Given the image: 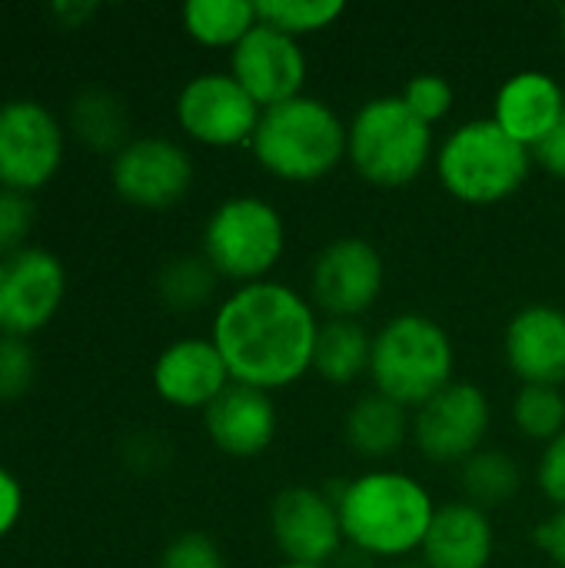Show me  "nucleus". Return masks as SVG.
<instances>
[{
    "mask_svg": "<svg viewBox=\"0 0 565 568\" xmlns=\"http://www.w3.org/2000/svg\"><path fill=\"white\" fill-rule=\"evenodd\" d=\"M33 226V203L23 193L0 186V260L13 256L27 246Z\"/></svg>",
    "mask_w": 565,
    "mask_h": 568,
    "instance_id": "nucleus-32",
    "label": "nucleus"
},
{
    "mask_svg": "<svg viewBox=\"0 0 565 568\" xmlns=\"http://www.w3.org/2000/svg\"><path fill=\"white\" fill-rule=\"evenodd\" d=\"M286 250V223L263 196H226L203 223V260L236 286L270 280Z\"/></svg>",
    "mask_w": 565,
    "mask_h": 568,
    "instance_id": "nucleus-7",
    "label": "nucleus"
},
{
    "mask_svg": "<svg viewBox=\"0 0 565 568\" xmlns=\"http://www.w3.org/2000/svg\"><path fill=\"white\" fill-rule=\"evenodd\" d=\"M400 97L430 126L446 120L453 103H456V90H453V83L443 73H416V77H410Z\"/></svg>",
    "mask_w": 565,
    "mask_h": 568,
    "instance_id": "nucleus-29",
    "label": "nucleus"
},
{
    "mask_svg": "<svg viewBox=\"0 0 565 568\" xmlns=\"http://www.w3.org/2000/svg\"><path fill=\"white\" fill-rule=\"evenodd\" d=\"M565 116V87L546 70L506 77L493 100V120L526 150H536Z\"/></svg>",
    "mask_w": 565,
    "mask_h": 568,
    "instance_id": "nucleus-19",
    "label": "nucleus"
},
{
    "mask_svg": "<svg viewBox=\"0 0 565 568\" xmlns=\"http://www.w3.org/2000/svg\"><path fill=\"white\" fill-rule=\"evenodd\" d=\"M343 439L360 459L386 463L413 439V413L376 389L363 393L343 416Z\"/></svg>",
    "mask_w": 565,
    "mask_h": 568,
    "instance_id": "nucleus-21",
    "label": "nucleus"
},
{
    "mask_svg": "<svg viewBox=\"0 0 565 568\" xmlns=\"http://www.w3.org/2000/svg\"><path fill=\"white\" fill-rule=\"evenodd\" d=\"M276 568H333V566H300V562H280Z\"/></svg>",
    "mask_w": 565,
    "mask_h": 568,
    "instance_id": "nucleus-37",
    "label": "nucleus"
},
{
    "mask_svg": "<svg viewBox=\"0 0 565 568\" xmlns=\"http://www.w3.org/2000/svg\"><path fill=\"white\" fill-rule=\"evenodd\" d=\"M433 170L453 200L493 206L523 190L533 170V150L516 143L493 116H480L453 126L443 136Z\"/></svg>",
    "mask_w": 565,
    "mask_h": 568,
    "instance_id": "nucleus-5",
    "label": "nucleus"
},
{
    "mask_svg": "<svg viewBox=\"0 0 565 568\" xmlns=\"http://www.w3.org/2000/svg\"><path fill=\"white\" fill-rule=\"evenodd\" d=\"M216 273L203 256H176L170 260L160 276H157V293L160 300L176 310V313H193L213 300L216 290Z\"/></svg>",
    "mask_w": 565,
    "mask_h": 568,
    "instance_id": "nucleus-26",
    "label": "nucleus"
},
{
    "mask_svg": "<svg viewBox=\"0 0 565 568\" xmlns=\"http://www.w3.org/2000/svg\"><path fill=\"white\" fill-rule=\"evenodd\" d=\"M113 193L140 210H167L193 186V160L170 136H133L110 160Z\"/></svg>",
    "mask_w": 565,
    "mask_h": 568,
    "instance_id": "nucleus-14",
    "label": "nucleus"
},
{
    "mask_svg": "<svg viewBox=\"0 0 565 568\" xmlns=\"http://www.w3.org/2000/svg\"><path fill=\"white\" fill-rule=\"evenodd\" d=\"M256 10H260L263 23H270L296 40L333 27L346 13V7L340 0H263V3H256Z\"/></svg>",
    "mask_w": 565,
    "mask_h": 568,
    "instance_id": "nucleus-28",
    "label": "nucleus"
},
{
    "mask_svg": "<svg viewBox=\"0 0 565 568\" xmlns=\"http://www.w3.org/2000/svg\"><path fill=\"white\" fill-rule=\"evenodd\" d=\"M37 376V356L27 339L0 336V403L20 399Z\"/></svg>",
    "mask_w": 565,
    "mask_h": 568,
    "instance_id": "nucleus-30",
    "label": "nucleus"
},
{
    "mask_svg": "<svg viewBox=\"0 0 565 568\" xmlns=\"http://www.w3.org/2000/svg\"><path fill=\"white\" fill-rule=\"evenodd\" d=\"M460 486L463 499L480 509H500L513 503L523 489V473L516 459L503 449H480L460 466Z\"/></svg>",
    "mask_w": 565,
    "mask_h": 568,
    "instance_id": "nucleus-25",
    "label": "nucleus"
},
{
    "mask_svg": "<svg viewBox=\"0 0 565 568\" xmlns=\"http://www.w3.org/2000/svg\"><path fill=\"white\" fill-rule=\"evenodd\" d=\"M270 539L283 562L333 566L343 556V523L336 499L313 486H286L270 503Z\"/></svg>",
    "mask_w": 565,
    "mask_h": 568,
    "instance_id": "nucleus-12",
    "label": "nucleus"
},
{
    "mask_svg": "<svg viewBox=\"0 0 565 568\" xmlns=\"http://www.w3.org/2000/svg\"><path fill=\"white\" fill-rule=\"evenodd\" d=\"M153 393L173 409H206L230 383V369L210 336L173 339L153 363Z\"/></svg>",
    "mask_w": 565,
    "mask_h": 568,
    "instance_id": "nucleus-17",
    "label": "nucleus"
},
{
    "mask_svg": "<svg viewBox=\"0 0 565 568\" xmlns=\"http://www.w3.org/2000/svg\"><path fill=\"white\" fill-rule=\"evenodd\" d=\"M493 549L496 532L490 513L466 499H453L436 506L420 562L423 568H490Z\"/></svg>",
    "mask_w": 565,
    "mask_h": 568,
    "instance_id": "nucleus-20",
    "label": "nucleus"
},
{
    "mask_svg": "<svg viewBox=\"0 0 565 568\" xmlns=\"http://www.w3.org/2000/svg\"><path fill=\"white\" fill-rule=\"evenodd\" d=\"M67 296V270L43 246H23L0 260V336L40 333Z\"/></svg>",
    "mask_w": 565,
    "mask_h": 568,
    "instance_id": "nucleus-13",
    "label": "nucleus"
},
{
    "mask_svg": "<svg viewBox=\"0 0 565 568\" xmlns=\"http://www.w3.org/2000/svg\"><path fill=\"white\" fill-rule=\"evenodd\" d=\"M533 163L543 166L549 176H559L565 180V116L559 120V126L533 150Z\"/></svg>",
    "mask_w": 565,
    "mask_h": 568,
    "instance_id": "nucleus-36",
    "label": "nucleus"
},
{
    "mask_svg": "<svg viewBox=\"0 0 565 568\" xmlns=\"http://www.w3.org/2000/svg\"><path fill=\"white\" fill-rule=\"evenodd\" d=\"M320 326L323 320L310 296L270 276L236 286L216 306L210 339L233 383L276 393L313 373Z\"/></svg>",
    "mask_w": 565,
    "mask_h": 568,
    "instance_id": "nucleus-1",
    "label": "nucleus"
},
{
    "mask_svg": "<svg viewBox=\"0 0 565 568\" xmlns=\"http://www.w3.org/2000/svg\"><path fill=\"white\" fill-rule=\"evenodd\" d=\"M157 568H226L220 546L203 532H180L160 552Z\"/></svg>",
    "mask_w": 565,
    "mask_h": 568,
    "instance_id": "nucleus-31",
    "label": "nucleus"
},
{
    "mask_svg": "<svg viewBox=\"0 0 565 568\" xmlns=\"http://www.w3.org/2000/svg\"><path fill=\"white\" fill-rule=\"evenodd\" d=\"M513 426L533 443H553L565 429L563 386H519L513 399Z\"/></svg>",
    "mask_w": 565,
    "mask_h": 568,
    "instance_id": "nucleus-27",
    "label": "nucleus"
},
{
    "mask_svg": "<svg viewBox=\"0 0 565 568\" xmlns=\"http://www.w3.org/2000/svg\"><path fill=\"white\" fill-rule=\"evenodd\" d=\"M67 150L63 123L30 97H13L0 103V186L13 193L43 190Z\"/></svg>",
    "mask_w": 565,
    "mask_h": 568,
    "instance_id": "nucleus-8",
    "label": "nucleus"
},
{
    "mask_svg": "<svg viewBox=\"0 0 565 568\" xmlns=\"http://www.w3.org/2000/svg\"><path fill=\"white\" fill-rule=\"evenodd\" d=\"M260 116L263 106L233 80L230 70L196 73L176 93V123L200 146H250Z\"/></svg>",
    "mask_w": 565,
    "mask_h": 568,
    "instance_id": "nucleus-10",
    "label": "nucleus"
},
{
    "mask_svg": "<svg viewBox=\"0 0 565 568\" xmlns=\"http://www.w3.org/2000/svg\"><path fill=\"white\" fill-rule=\"evenodd\" d=\"M346 120L320 97L300 93L263 110L250 153L283 183H316L346 160Z\"/></svg>",
    "mask_w": 565,
    "mask_h": 568,
    "instance_id": "nucleus-3",
    "label": "nucleus"
},
{
    "mask_svg": "<svg viewBox=\"0 0 565 568\" xmlns=\"http://www.w3.org/2000/svg\"><path fill=\"white\" fill-rule=\"evenodd\" d=\"M230 73L263 110H270L303 93L310 63L296 37L260 20L230 50Z\"/></svg>",
    "mask_w": 565,
    "mask_h": 568,
    "instance_id": "nucleus-15",
    "label": "nucleus"
},
{
    "mask_svg": "<svg viewBox=\"0 0 565 568\" xmlns=\"http://www.w3.org/2000/svg\"><path fill=\"white\" fill-rule=\"evenodd\" d=\"M70 133L83 146H90L97 153H110V156H117L133 140L123 100L117 93L97 90V87L77 93V100L70 103Z\"/></svg>",
    "mask_w": 565,
    "mask_h": 568,
    "instance_id": "nucleus-23",
    "label": "nucleus"
},
{
    "mask_svg": "<svg viewBox=\"0 0 565 568\" xmlns=\"http://www.w3.org/2000/svg\"><path fill=\"white\" fill-rule=\"evenodd\" d=\"M276 403L273 393L230 383L206 409H203V429L210 443L230 456V459H256L263 456L276 439Z\"/></svg>",
    "mask_w": 565,
    "mask_h": 568,
    "instance_id": "nucleus-18",
    "label": "nucleus"
},
{
    "mask_svg": "<svg viewBox=\"0 0 565 568\" xmlns=\"http://www.w3.org/2000/svg\"><path fill=\"white\" fill-rule=\"evenodd\" d=\"M536 483H539V493L556 509H565V429L553 443L543 446L539 463H536Z\"/></svg>",
    "mask_w": 565,
    "mask_h": 568,
    "instance_id": "nucleus-33",
    "label": "nucleus"
},
{
    "mask_svg": "<svg viewBox=\"0 0 565 568\" xmlns=\"http://www.w3.org/2000/svg\"><path fill=\"white\" fill-rule=\"evenodd\" d=\"M190 40L210 50H233L256 23L260 10L250 0H190L180 10Z\"/></svg>",
    "mask_w": 565,
    "mask_h": 568,
    "instance_id": "nucleus-24",
    "label": "nucleus"
},
{
    "mask_svg": "<svg viewBox=\"0 0 565 568\" xmlns=\"http://www.w3.org/2000/svg\"><path fill=\"white\" fill-rule=\"evenodd\" d=\"M503 356L519 386L565 383V310L553 303H529L506 323Z\"/></svg>",
    "mask_w": 565,
    "mask_h": 568,
    "instance_id": "nucleus-16",
    "label": "nucleus"
},
{
    "mask_svg": "<svg viewBox=\"0 0 565 568\" xmlns=\"http://www.w3.org/2000/svg\"><path fill=\"white\" fill-rule=\"evenodd\" d=\"M533 542L549 556L556 568H565V509H556L546 523L536 526Z\"/></svg>",
    "mask_w": 565,
    "mask_h": 568,
    "instance_id": "nucleus-35",
    "label": "nucleus"
},
{
    "mask_svg": "<svg viewBox=\"0 0 565 568\" xmlns=\"http://www.w3.org/2000/svg\"><path fill=\"white\" fill-rule=\"evenodd\" d=\"M436 156L433 126L423 123L400 93L366 100L346 126V160L380 190L416 183Z\"/></svg>",
    "mask_w": 565,
    "mask_h": 568,
    "instance_id": "nucleus-6",
    "label": "nucleus"
},
{
    "mask_svg": "<svg viewBox=\"0 0 565 568\" xmlns=\"http://www.w3.org/2000/svg\"><path fill=\"white\" fill-rule=\"evenodd\" d=\"M456 346L446 326L426 313H400L373 336L370 383L403 409H420L456 376Z\"/></svg>",
    "mask_w": 565,
    "mask_h": 568,
    "instance_id": "nucleus-4",
    "label": "nucleus"
},
{
    "mask_svg": "<svg viewBox=\"0 0 565 568\" xmlns=\"http://www.w3.org/2000/svg\"><path fill=\"white\" fill-rule=\"evenodd\" d=\"M343 539L366 559L420 556L433 526V493L410 473L373 466L353 476L336 496Z\"/></svg>",
    "mask_w": 565,
    "mask_h": 568,
    "instance_id": "nucleus-2",
    "label": "nucleus"
},
{
    "mask_svg": "<svg viewBox=\"0 0 565 568\" xmlns=\"http://www.w3.org/2000/svg\"><path fill=\"white\" fill-rule=\"evenodd\" d=\"M383 253L366 236H336L310 266V303L326 320H360L383 293Z\"/></svg>",
    "mask_w": 565,
    "mask_h": 568,
    "instance_id": "nucleus-11",
    "label": "nucleus"
},
{
    "mask_svg": "<svg viewBox=\"0 0 565 568\" xmlns=\"http://www.w3.org/2000/svg\"><path fill=\"white\" fill-rule=\"evenodd\" d=\"M23 516V486L20 479L0 466V539H7Z\"/></svg>",
    "mask_w": 565,
    "mask_h": 568,
    "instance_id": "nucleus-34",
    "label": "nucleus"
},
{
    "mask_svg": "<svg viewBox=\"0 0 565 568\" xmlns=\"http://www.w3.org/2000/svg\"><path fill=\"white\" fill-rule=\"evenodd\" d=\"M373 336L360 320H323L313 353V373L333 386H350L370 376Z\"/></svg>",
    "mask_w": 565,
    "mask_h": 568,
    "instance_id": "nucleus-22",
    "label": "nucleus"
},
{
    "mask_svg": "<svg viewBox=\"0 0 565 568\" xmlns=\"http://www.w3.org/2000/svg\"><path fill=\"white\" fill-rule=\"evenodd\" d=\"M493 403L483 386L453 379L430 403L413 409V446L433 466H463L486 449Z\"/></svg>",
    "mask_w": 565,
    "mask_h": 568,
    "instance_id": "nucleus-9",
    "label": "nucleus"
},
{
    "mask_svg": "<svg viewBox=\"0 0 565 568\" xmlns=\"http://www.w3.org/2000/svg\"><path fill=\"white\" fill-rule=\"evenodd\" d=\"M559 33H563V43H565V7L559 10Z\"/></svg>",
    "mask_w": 565,
    "mask_h": 568,
    "instance_id": "nucleus-38",
    "label": "nucleus"
}]
</instances>
